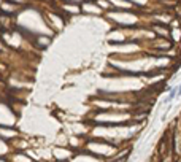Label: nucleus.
I'll return each instance as SVG.
<instances>
[{
	"label": "nucleus",
	"instance_id": "nucleus-1",
	"mask_svg": "<svg viewBox=\"0 0 181 162\" xmlns=\"http://www.w3.org/2000/svg\"><path fill=\"white\" fill-rule=\"evenodd\" d=\"M178 97H181V84L178 86Z\"/></svg>",
	"mask_w": 181,
	"mask_h": 162
}]
</instances>
